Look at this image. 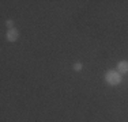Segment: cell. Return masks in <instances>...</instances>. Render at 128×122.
<instances>
[{
  "mask_svg": "<svg viewBox=\"0 0 128 122\" xmlns=\"http://www.w3.org/2000/svg\"><path fill=\"white\" fill-rule=\"evenodd\" d=\"M105 79H106V81H108L109 84L117 85V84L121 83V79L123 77H121V73H118L117 71H109L108 73H106Z\"/></svg>",
  "mask_w": 128,
  "mask_h": 122,
  "instance_id": "cell-1",
  "label": "cell"
},
{
  "mask_svg": "<svg viewBox=\"0 0 128 122\" xmlns=\"http://www.w3.org/2000/svg\"><path fill=\"white\" fill-rule=\"evenodd\" d=\"M18 38H19V31L16 29H10L7 31V34H6V39L8 42H15Z\"/></svg>",
  "mask_w": 128,
  "mask_h": 122,
  "instance_id": "cell-2",
  "label": "cell"
},
{
  "mask_svg": "<svg viewBox=\"0 0 128 122\" xmlns=\"http://www.w3.org/2000/svg\"><path fill=\"white\" fill-rule=\"evenodd\" d=\"M117 72L118 73H128V61H120L117 64Z\"/></svg>",
  "mask_w": 128,
  "mask_h": 122,
  "instance_id": "cell-3",
  "label": "cell"
},
{
  "mask_svg": "<svg viewBox=\"0 0 128 122\" xmlns=\"http://www.w3.org/2000/svg\"><path fill=\"white\" fill-rule=\"evenodd\" d=\"M72 68H74V71H76V72H80V71H82V68H83V64H82V62H75Z\"/></svg>",
  "mask_w": 128,
  "mask_h": 122,
  "instance_id": "cell-4",
  "label": "cell"
},
{
  "mask_svg": "<svg viewBox=\"0 0 128 122\" xmlns=\"http://www.w3.org/2000/svg\"><path fill=\"white\" fill-rule=\"evenodd\" d=\"M6 26H7L8 27V30H10V29H14V22H12V19H7V20H6Z\"/></svg>",
  "mask_w": 128,
  "mask_h": 122,
  "instance_id": "cell-5",
  "label": "cell"
}]
</instances>
